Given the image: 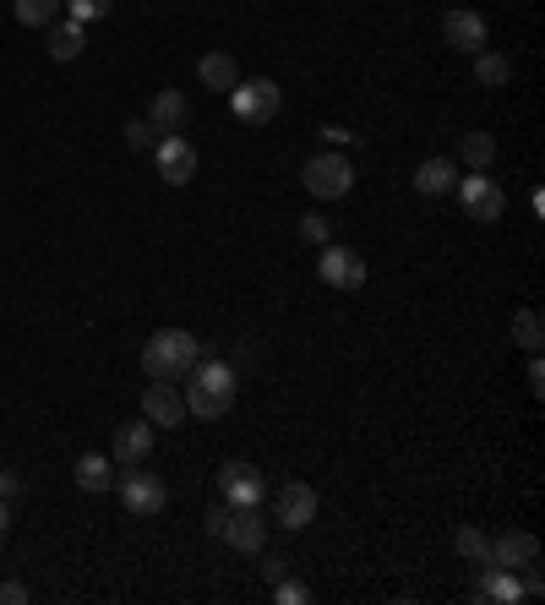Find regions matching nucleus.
Wrapping results in <instances>:
<instances>
[{
  "instance_id": "1",
  "label": "nucleus",
  "mask_w": 545,
  "mask_h": 605,
  "mask_svg": "<svg viewBox=\"0 0 545 605\" xmlns=\"http://www.w3.org/2000/svg\"><path fill=\"white\" fill-rule=\"evenodd\" d=\"M192 382H186V414H197V420H224L229 409H235V366H224V360H197L192 371H186Z\"/></svg>"
},
{
  "instance_id": "2",
  "label": "nucleus",
  "mask_w": 545,
  "mask_h": 605,
  "mask_svg": "<svg viewBox=\"0 0 545 605\" xmlns=\"http://www.w3.org/2000/svg\"><path fill=\"white\" fill-rule=\"evenodd\" d=\"M197 360H203V343H197V334H186V328H164V334H153L142 343V371L153 382H175Z\"/></svg>"
},
{
  "instance_id": "3",
  "label": "nucleus",
  "mask_w": 545,
  "mask_h": 605,
  "mask_svg": "<svg viewBox=\"0 0 545 605\" xmlns=\"http://www.w3.org/2000/svg\"><path fill=\"white\" fill-rule=\"evenodd\" d=\"M229 110H235V121L240 126H268L272 115L284 110V93H278V82L272 76H240L235 88H229Z\"/></svg>"
},
{
  "instance_id": "4",
  "label": "nucleus",
  "mask_w": 545,
  "mask_h": 605,
  "mask_svg": "<svg viewBox=\"0 0 545 605\" xmlns=\"http://www.w3.org/2000/svg\"><path fill=\"white\" fill-rule=\"evenodd\" d=\"M300 186H306L317 202H339V197L354 192V164H349L343 153H317V158H306Z\"/></svg>"
},
{
  "instance_id": "5",
  "label": "nucleus",
  "mask_w": 545,
  "mask_h": 605,
  "mask_svg": "<svg viewBox=\"0 0 545 605\" xmlns=\"http://www.w3.org/2000/svg\"><path fill=\"white\" fill-rule=\"evenodd\" d=\"M115 485H121V507L136 513V519H158V513L169 507V485L153 470H142V464H126V474H121Z\"/></svg>"
},
{
  "instance_id": "6",
  "label": "nucleus",
  "mask_w": 545,
  "mask_h": 605,
  "mask_svg": "<svg viewBox=\"0 0 545 605\" xmlns=\"http://www.w3.org/2000/svg\"><path fill=\"white\" fill-rule=\"evenodd\" d=\"M153 164H158L164 186H192V181H197V164H203V153H197V142H192V136L164 132L158 142H153Z\"/></svg>"
},
{
  "instance_id": "7",
  "label": "nucleus",
  "mask_w": 545,
  "mask_h": 605,
  "mask_svg": "<svg viewBox=\"0 0 545 605\" xmlns=\"http://www.w3.org/2000/svg\"><path fill=\"white\" fill-rule=\"evenodd\" d=\"M453 192H459V207H464L475 224H496V218L507 213V192H502V186H496L485 170L459 175V186H453Z\"/></svg>"
},
{
  "instance_id": "8",
  "label": "nucleus",
  "mask_w": 545,
  "mask_h": 605,
  "mask_svg": "<svg viewBox=\"0 0 545 605\" xmlns=\"http://www.w3.org/2000/svg\"><path fill=\"white\" fill-rule=\"evenodd\" d=\"M218 491H224V502L229 507H263V496H268V480L257 464H246V459H229V464H218Z\"/></svg>"
},
{
  "instance_id": "9",
  "label": "nucleus",
  "mask_w": 545,
  "mask_h": 605,
  "mask_svg": "<svg viewBox=\"0 0 545 605\" xmlns=\"http://www.w3.org/2000/svg\"><path fill=\"white\" fill-rule=\"evenodd\" d=\"M317 273H322V284H333V289H366V257L360 252H349V246H317Z\"/></svg>"
},
{
  "instance_id": "10",
  "label": "nucleus",
  "mask_w": 545,
  "mask_h": 605,
  "mask_svg": "<svg viewBox=\"0 0 545 605\" xmlns=\"http://www.w3.org/2000/svg\"><path fill=\"white\" fill-rule=\"evenodd\" d=\"M224 545L229 551H246V556H263L268 551V524H263V513L257 507H229V519H224Z\"/></svg>"
},
{
  "instance_id": "11",
  "label": "nucleus",
  "mask_w": 545,
  "mask_h": 605,
  "mask_svg": "<svg viewBox=\"0 0 545 605\" xmlns=\"http://www.w3.org/2000/svg\"><path fill=\"white\" fill-rule=\"evenodd\" d=\"M272 513H278V524L295 535V530H306V524L317 519V491H311L306 480H289V485H278V496H272Z\"/></svg>"
},
{
  "instance_id": "12",
  "label": "nucleus",
  "mask_w": 545,
  "mask_h": 605,
  "mask_svg": "<svg viewBox=\"0 0 545 605\" xmlns=\"http://www.w3.org/2000/svg\"><path fill=\"white\" fill-rule=\"evenodd\" d=\"M491 567H507V573H524V567H541V540L529 530H507V535L491 540Z\"/></svg>"
},
{
  "instance_id": "13",
  "label": "nucleus",
  "mask_w": 545,
  "mask_h": 605,
  "mask_svg": "<svg viewBox=\"0 0 545 605\" xmlns=\"http://www.w3.org/2000/svg\"><path fill=\"white\" fill-rule=\"evenodd\" d=\"M442 39H448L459 55H480V50H485V17L470 11V6L448 11V17H442Z\"/></svg>"
},
{
  "instance_id": "14",
  "label": "nucleus",
  "mask_w": 545,
  "mask_h": 605,
  "mask_svg": "<svg viewBox=\"0 0 545 605\" xmlns=\"http://www.w3.org/2000/svg\"><path fill=\"white\" fill-rule=\"evenodd\" d=\"M142 420H153L158 431H175L186 420V399L175 393V382H147L142 393Z\"/></svg>"
},
{
  "instance_id": "15",
  "label": "nucleus",
  "mask_w": 545,
  "mask_h": 605,
  "mask_svg": "<svg viewBox=\"0 0 545 605\" xmlns=\"http://www.w3.org/2000/svg\"><path fill=\"white\" fill-rule=\"evenodd\" d=\"M480 605H518L524 601V578L518 573H507V567H480V589H475Z\"/></svg>"
},
{
  "instance_id": "16",
  "label": "nucleus",
  "mask_w": 545,
  "mask_h": 605,
  "mask_svg": "<svg viewBox=\"0 0 545 605\" xmlns=\"http://www.w3.org/2000/svg\"><path fill=\"white\" fill-rule=\"evenodd\" d=\"M147 121H153V132H181V126L192 121V99H186L181 88H164V93H153Z\"/></svg>"
},
{
  "instance_id": "17",
  "label": "nucleus",
  "mask_w": 545,
  "mask_h": 605,
  "mask_svg": "<svg viewBox=\"0 0 545 605\" xmlns=\"http://www.w3.org/2000/svg\"><path fill=\"white\" fill-rule=\"evenodd\" d=\"M153 442H158V425H153V420L121 425V431H115V459H121V470H126V464H142V459L153 453Z\"/></svg>"
},
{
  "instance_id": "18",
  "label": "nucleus",
  "mask_w": 545,
  "mask_h": 605,
  "mask_svg": "<svg viewBox=\"0 0 545 605\" xmlns=\"http://www.w3.org/2000/svg\"><path fill=\"white\" fill-rule=\"evenodd\" d=\"M459 186V164L453 158H425L420 170H414V192L420 197H448Z\"/></svg>"
},
{
  "instance_id": "19",
  "label": "nucleus",
  "mask_w": 545,
  "mask_h": 605,
  "mask_svg": "<svg viewBox=\"0 0 545 605\" xmlns=\"http://www.w3.org/2000/svg\"><path fill=\"white\" fill-rule=\"evenodd\" d=\"M76 485H82L88 496L115 491V459H104V453H82V459H76Z\"/></svg>"
},
{
  "instance_id": "20",
  "label": "nucleus",
  "mask_w": 545,
  "mask_h": 605,
  "mask_svg": "<svg viewBox=\"0 0 545 605\" xmlns=\"http://www.w3.org/2000/svg\"><path fill=\"white\" fill-rule=\"evenodd\" d=\"M197 82H203L207 93H229V88L240 82L235 55H224V50H218V55H203V61H197Z\"/></svg>"
},
{
  "instance_id": "21",
  "label": "nucleus",
  "mask_w": 545,
  "mask_h": 605,
  "mask_svg": "<svg viewBox=\"0 0 545 605\" xmlns=\"http://www.w3.org/2000/svg\"><path fill=\"white\" fill-rule=\"evenodd\" d=\"M44 33H50V44H44V50H50V61H76V55L88 50L82 22H71V17H66V22H50Z\"/></svg>"
},
{
  "instance_id": "22",
  "label": "nucleus",
  "mask_w": 545,
  "mask_h": 605,
  "mask_svg": "<svg viewBox=\"0 0 545 605\" xmlns=\"http://www.w3.org/2000/svg\"><path fill=\"white\" fill-rule=\"evenodd\" d=\"M475 61V82L480 88H507L513 82V61L507 55H496V50H480V55H470Z\"/></svg>"
},
{
  "instance_id": "23",
  "label": "nucleus",
  "mask_w": 545,
  "mask_h": 605,
  "mask_svg": "<svg viewBox=\"0 0 545 605\" xmlns=\"http://www.w3.org/2000/svg\"><path fill=\"white\" fill-rule=\"evenodd\" d=\"M513 338H518V349H529V355L545 349V328H541V311H535V306L513 311Z\"/></svg>"
},
{
  "instance_id": "24",
  "label": "nucleus",
  "mask_w": 545,
  "mask_h": 605,
  "mask_svg": "<svg viewBox=\"0 0 545 605\" xmlns=\"http://www.w3.org/2000/svg\"><path fill=\"white\" fill-rule=\"evenodd\" d=\"M11 11H17L22 28H50V22H61V0H17Z\"/></svg>"
},
{
  "instance_id": "25",
  "label": "nucleus",
  "mask_w": 545,
  "mask_h": 605,
  "mask_svg": "<svg viewBox=\"0 0 545 605\" xmlns=\"http://www.w3.org/2000/svg\"><path fill=\"white\" fill-rule=\"evenodd\" d=\"M464 164H470V170H491V164H496V136L464 132Z\"/></svg>"
},
{
  "instance_id": "26",
  "label": "nucleus",
  "mask_w": 545,
  "mask_h": 605,
  "mask_svg": "<svg viewBox=\"0 0 545 605\" xmlns=\"http://www.w3.org/2000/svg\"><path fill=\"white\" fill-rule=\"evenodd\" d=\"M453 545H459V556H464V562H475V567H485V562H491V540L480 535L475 524H464V530L453 535Z\"/></svg>"
},
{
  "instance_id": "27",
  "label": "nucleus",
  "mask_w": 545,
  "mask_h": 605,
  "mask_svg": "<svg viewBox=\"0 0 545 605\" xmlns=\"http://www.w3.org/2000/svg\"><path fill=\"white\" fill-rule=\"evenodd\" d=\"M71 22H110L115 17V0H61Z\"/></svg>"
},
{
  "instance_id": "28",
  "label": "nucleus",
  "mask_w": 545,
  "mask_h": 605,
  "mask_svg": "<svg viewBox=\"0 0 545 605\" xmlns=\"http://www.w3.org/2000/svg\"><path fill=\"white\" fill-rule=\"evenodd\" d=\"M300 240L328 246V240H333V218H328V213H300Z\"/></svg>"
},
{
  "instance_id": "29",
  "label": "nucleus",
  "mask_w": 545,
  "mask_h": 605,
  "mask_svg": "<svg viewBox=\"0 0 545 605\" xmlns=\"http://www.w3.org/2000/svg\"><path fill=\"white\" fill-rule=\"evenodd\" d=\"M272 601L278 605H306L311 601V589H306L300 578H278V584H272Z\"/></svg>"
},
{
  "instance_id": "30",
  "label": "nucleus",
  "mask_w": 545,
  "mask_h": 605,
  "mask_svg": "<svg viewBox=\"0 0 545 605\" xmlns=\"http://www.w3.org/2000/svg\"><path fill=\"white\" fill-rule=\"evenodd\" d=\"M126 142H132L136 153H153V142H158L153 121H132V126H126Z\"/></svg>"
},
{
  "instance_id": "31",
  "label": "nucleus",
  "mask_w": 545,
  "mask_h": 605,
  "mask_svg": "<svg viewBox=\"0 0 545 605\" xmlns=\"http://www.w3.org/2000/svg\"><path fill=\"white\" fill-rule=\"evenodd\" d=\"M22 491H28V485H22V474H17V470H0V502H17Z\"/></svg>"
},
{
  "instance_id": "32",
  "label": "nucleus",
  "mask_w": 545,
  "mask_h": 605,
  "mask_svg": "<svg viewBox=\"0 0 545 605\" xmlns=\"http://www.w3.org/2000/svg\"><path fill=\"white\" fill-rule=\"evenodd\" d=\"M224 519H229V502H218V507H207L203 530H207V535H213V540H218V535H224Z\"/></svg>"
},
{
  "instance_id": "33",
  "label": "nucleus",
  "mask_w": 545,
  "mask_h": 605,
  "mask_svg": "<svg viewBox=\"0 0 545 605\" xmlns=\"http://www.w3.org/2000/svg\"><path fill=\"white\" fill-rule=\"evenodd\" d=\"M541 595H545V578L535 567H524V601H541Z\"/></svg>"
},
{
  "instance_id": "34",
  "label": "nucleus",
  "mask_w": 545,
  "mask_h": 605,
  "mask_svg": "<svg viewBox=\"0 0 545 605\" xmlns=\"http://www.w3.org/2000/svg\"><path fill=\"white\" fill-rule=\"evenodd\" d=\"M529 393H535V399L545 393V366H541V355H529Z\"/></svg>"
},
{
  "instance_id": "35",
  "label": "nucleus",
  "mask_w": 545,
  "mask_h": 605,
  "mask_svg": "<svg viewBox=\"0 0 545 605\" xmlns=\"http://www.w3.org/2000/svg\"><path fill=\"white\" fill-rule=\"evenodd\" d=\"M263 573H268V584H278V578H289V562L284 556H263Z\"/></svg>"
},
{
  "instance_id": "36",
  "label": "nucleus",
  "mask_w": 545,
  "mask_h": 605,
  "mask_svg": "<svg viewBox=\"0 0 545 605\" xmlns=\"http://www.w3.org/2000/svg\"><path fill=\"white\" fill-rule=\"evenodd\" d=\"M0 605H28V589L22 584H0Z\"/></svg>"
},
{
  "instance_id": "37",
  "label": "nucleus",
  "mask_w": 545,
  "mask_h": 605,
  "mask_svg": "<svg viewBox=\"0 0 545 605\" xmlns=\"http://www.w3.org/2000/svg\"><path fill=\"white\" fill-rule=\"evenodd\" d=\"M11 530V502H0V535Z\"/></svg>"
}]
</instances>
